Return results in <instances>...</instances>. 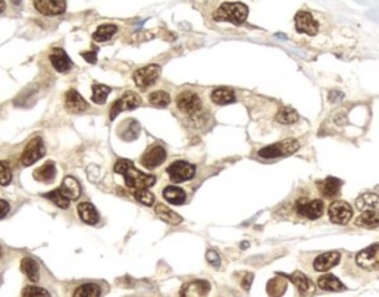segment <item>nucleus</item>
<instances>
[{
  "mask_svg": "<svg viewBox=\"0 0 379 297\" xmlns=\"http://www.w3.org/2000/svg\"><path fill=\"white\" fill-rule=\"evenodd\" d=\"M115 172L116 174H121L123 175V180H125V186L128 188H133L134 191L136 190H144V188H149L154 186L156 183V177L154 175H149V174H144V172L138 171L134 163L128 159H119L116 163H115Z\"/></svg>",
  "mask_w": 379,
  "mask_h": 297,
  "instance_id": "f257e3e1",
  "label": "nucleus"
},
{
  "mask_svg": "<svg viewBox=\"0 0 379 297\" xmlns=\"http://www.w3.org/2000/svg\"><path fill=\"white\" fill-rule=\"evenodd\" d=\"M248 15V8L244 3H222L215 12L216 21H228L235 25L243 24Z\"/></svg>",
  "mask_w": 379,
  "mask_h": 297,
  "instance_id": "f03ea898",
  "label": "nucleus"
},
{
  "mask_svg": "<svg viewBox=\"0 0 379 297\" xmlns=\"http://www.w3.org/2000/svg\"><path fill=\"white\" fill-rule=\"evenodd\" d=\"M167 175L174 183H184L191 180L196 175V165H191L185 160H175L167 166Z\"/></svg>",
  "mask_w": 379,
  "mask_h": 297,
  "instance_id": "7ed1b4c3",
  "label": "nucleus"
},
{
  "mask_svg": "<svg viewBox=\"0 0 379 297\" xmlns=\"http://www.w3.org/2000/svg\"><path fill=\"white\" fill-rule=\"evenodd\" d=\"M159 75H160V68L152 63V65H147V66L137 69L134 72V81L141 90H146V89L152 87L153 84L157 81Z\"/></svg>",
  "mask_w": 379,
  "mask_h": 297,
  "instance_id": "20e7f679",
  "label": "nucleus"
},
{
  "mask_svg": "<svg viewBox=\"0 0 379 297\" xmlns=\"http://www.w3.org/2000/svg\"><path fill=\"white\" fill-rule=\"evenodd\" d=\"M323 207L325 206H323L322 200H319V199L309 200V199L303 197L296 203V212H297V215L304 217V218L318 219L323 214Z\"/></svg>",
  "mask_w": 379,
  "mask_h": 297,
  "instance_id": "39448f33",
  "label": "nucleus"
},
{
  "mask_svg": "<svg viewBox=\"0 0 379 297\" xmlns=\"http://www.w3.org/2000/svg\"><path fill=\"white\" fill-rule=\"evenodd\" d=\"M46 149L43 146V140L40 137H34L32 140L27 144V147L24 149L22 155H21V162L25 166H31L32 163H35L38 159L45 156Z\"/></svg>",
  "mask_w": 379,
  "mask_h": 297,
  "instance_id": "423d86ee",
  "label": "nucleus"
},
{
  "mask_svg": "<svg viewBox=\"0 0 379 297\" xmlns=\"http://www.w3.org/2000/svg\"><path fill=\"white\" fill-rule=\"evenodd\" d=\"M356 264L363 269H378L379 268V244H372L367 249H363L357 253Z\"/></svg>",
  "mask_w": 379,
  "mask_h": 297,
  "instance_id": "0eeeda50",
  "label": "nucleus"
},
{
  "mask_svg": "<svg viewBox=\"0 0 379 297\" xmlns=\"http://www.w3.org/2000/svg\"><path fill=\"white\" fill-rule=\"evenodd\" d=\"M141 105V99L140 96L134 92H127L122 94L121 99H118L110 109V119H115L116 115L122 112V110H133L138 108Z\"/></svg>",
  "mask_w": 379,
  "mask_h": 297,
  "instance_id": "6e6552de",
  "label": "nucleus"
},
{
  "mask_svg": "<svg viewBox=\"0 0 379 297\" xmlns=\"http://www.w3.org/2000/svg\"><path fill=\"white\" fill-rule=\"evenodd\" d=\"M177 105H178L180 110L188 113V115H196L203 108L200 97L193 92H182L181 94H178Z\"/></svg>",
  "mask_w": 379,
  "mask_h": 297,
  "instance_id": "1a4fd4ad",
  "label": "nucleus"
},
{
  "mask_svg": "<svg viewBox=\"0 0 379 297\" xmlns=\"http://www.w3.org/2000/svg\"><path fill=\"white\" fill-rule=\"evenodd\" d=\"M329 219L331 222L334 224H340V225H344L347 224L351 217H353V209L347 202H343V200H336L334 203L329 204Z\"/></svg>",
  "mask_w": 379,
  "mask_h": 297,
  "instance_id": "9d476101",
  "label": "nucleus"
},
{
  "mask_svg": "<svg viewBox=\"0 0 379 297\" xmlns=\"http://www.w3.org/2000/svg\"><path fill=\"white\" fill-rule=\"evenodd\" d=\"M166 159V150L165 147H162L160 144H153L152 147L143 155L141 157V165L144 168H157L159 165H162Z\"/></svg>",
  "mask_w": 379,
  "mask_h": 297,
  "instance_id": "9b49d317",
  "label": "nucleus"
},
{
  "mask_svg": "<svg viewBox=\"0 0 379 297\" xmlns=\"http://www.w3.org/2000/svg\"><path fill=\"white\" fill-rule=\"evenodd\" d=\"M296 30L303 34H309V35H316L319 31V24L312 16V14L306 11H300L296 15Z\"/></svg>",
  "mask_w": 379,
  "mask_h": 297,
  "instance_id": "f8f14e48",
  "label": "nucleus"
},
{
  "mask_svg": "<svg viewBox=\"0 0 379 297\" xmlns=\"http://www.w3.org/2000/svg\"><path fill=\"white\" fill-rule=\"evenodd\" d=\"M34 8L43 15H61L66 9V2L63 0H37Z\"/></svg>",
  "mask_w": 379,
  "mask_h": 297,
  "instance_id": "ddd939ff",
  "label": "nucleus"
},
{
  "mask_svg": "<svg viewBox=\"0 0 379 297\" xmlns=\"http://www.w3.org/2000/svg\"><path fill=\"white\" fill-rule=\"evenodd\" d=\"M210 291V284L204 280L188 282L181 288V297H206Z\"/></svg>",
  "mask_w": 379,
  "mask_h": 297,
  "instance_id": "4468645a",
  "label": "nucleus"
},
{
  "mask_svg": "<svg viewBox=\"0 0 379 297\" xmlns=\"http://www.w3.org/2000/svg\"><path fill=\"white\" fill-rule=\"evenodd\" d=\"M340 259H341L340 251H326V253L319 254L315 259L313 268L318 272H325V271H329L331 268H334L340 262Z\"/></svg>",
  "mask_w": 379,
  "mask_h": 297,
  "instance_id": "2eb2a0df",
  "label": "nucleus"
},
{
  "mask_svg": "<svg viewBox=\"0 0 379 297\" xmlns=\"http://www.w3.org/2000/svg\"><path fill=\"white\" fill-rule=\"evenodd\" d=\"M50 62L58 72H68L72 68V62L63 49L55 47L50 52Z\"/></svg>",
  "mask_w": 379,
  "mask_h": 297,
  "instance_id": "dca6fc26",
  "label": "nucleus"
},
{
  "mask_svg": "<svg viewBox=\"0 0 379 297\" xmlns=\"http://www.w3.org/2000/svg\"><path fill=\"white\" fill-rule=\"evenodd\" d=\"M65 108L72 113H79L89 108V103L76 90H68L65 93Z\"/></svg>",
  "mask_w": 379,
  "mask_h": 297,
  "instance_id": "f3484780",
  "label": "nucleus"
},
{
  "mask_svg": "<svg viewBox=\"0 0 379 297\" xmlns=\"http://www.w3.org/2000/svg\"><path fill=\"white\" fill-rule=\"evenodd\" d=\"M288 278L291 281L294 282V285L299 288V291H300V294L302 297H309L313 294V291H315V285H313V282L310 278H307L306 275H304L303 272H294V274H291L288 275Z\"/></svg>",
  "mask_w": 379,
  "mask_h": 297,
  "instance_id": "a211bd4d",
  "label": "nucleus"
},
{
  "mask_svg": "<svg viewBox=\"0 0 379 297\" xmlns=\"http://www.w3.org/2000/svg\"><path fill=\"white\" fill-rule=\"evenodd\" d=\"M78 215L82 222L89 224V225H94L99 222V212L97 209L94 207V204H91L90 202H82V203L78 204Z\"/></svg>",
  "mask_w": 379,
  "mask_h": 297,
  "instance_id": "6ab92c4d",
  "label": "nucleus"
},
{
  "mask_svg": "<svg viewBox=\"0 0 379 297\" xmlns=\"http://www.w3.org/2000/svg\"><path fill=\"white\" fill-rule=\"evenodd\" d=\"M163 199L167 203L180 206V204L185 203L187 200V194L182 188L177 187V186H167L163 188Z\"/></svg>",
  "mask_w": 379,
  "mask_h": 297,
  "instance_id": "aec40b11",
  "label": "nucleus"
},
{
  "mask_svg": "<svg viewBox=\"0 0 379 297\" xmlns=\"http://www.w3.org/2000/svg\"><path fill=\"white\" fill-rule=\"evenodd\" d=\"M341 186L343 183L338 180V178H334V177H328L326 180L323 181H319L318 187L320 190V193L325 196V197H332V196H336L341 190Z\"/></svg>",
  "mask_w": 379,
  "mask_h": 297,
  "instance_id": "412c9836",
  "label": "nucleus"
},
{
  "mask_svg": "<svg viewBox=\"0 0 379 297\" xmlns=\"http://www.w3.org/2000/svg\"><path fill=\"white\" fill-rule=\"evenodd\" d=\"M356 207L362 212L375 210L379 207V196L375 193H364L356 200Z\"/></svg>",
  "mask_w": 379,
  "mask_h": 297,
  "instance_id": "4be33fe9",
  "label": "nucleus"
},
{
  "mask_svg": "<svg viewBox=\"0 0 379 297\" xmlns=\"http://www.w3.org/2000/svg\"><path fill=\"white\" fill-rule=\"evenodd\" d=\"M61 191L69 200H76L79 197V194H81V187H79V183L76 181L74 177H66L62 181Z\"/></svg>",
  "mask_w": 379,
  "mask_h": 297,
  "instance_id": "5701e85b",
  "label": "nucleus"
},
{
  "mask_svg": "<svg viewBox=\"0 0 379 297\" xmlns=\"http://www.w3.org/2000/svg\"><path fill=\"white\" fill-rule=\"evenodd\" d=\"M56 177V166L52 160L46 162L38 169L34 171V178L41 183H52Z\"/></svg>",
  "mask_w": 379,
  "mask_h": 297,
  "instance_id": "b1692460",
  "label": "nucleus"
},
{
  "mask_svg": "<svg viewBox=\"0 0 379 297\" xmlns=\"http://www.w3.org/2000/svg\"><path fill=\"white\" fill-rule=\"evenodd\" d=\"M154 210H156V215L159 217V218L162 219V221H165L167 224H172V225H178V224H181L182 218L177 214V212H174L172 209H169L167 206L162 203H156V207H154Z\"/></svg>",
  "mask_w": 379,
  "mask_h": 297,
  "instance_id": "393cba45",
  "label": "nucleus"
},
{
  "mask_svg": "<svg viewBox=\"0 0 379 297\" xmlns=\"http://www.w3.org/2000/svg\"><path fill=\"white\" fill-rule=\"evenodd\" d=\"M21 271L32 282L38 281V278H40V268H38V264L32 258H24L21 261Z\"/></svg>",
  "mask_w": 379,
  "mask_h": 297,
  "instance_id": "a878e982",
  "label": "nucleus"
},
{
  "mask_svg": "<svg viewBox=\"0 0 379 297\" xmlns=\"http://www.w3.org/2000/svg\"><path fill=\"white\" fill-rule=\"evenodd\" d=\"M318 285L325 291H341V290L346 288L344 284L340 281L335 275H331V274L322 275L318 280Z\"/></svg>",
  "mask_w": 379,
  "mask_h": 297,
  "instance_id": "bb28decb",
  "label": "nucleus"
},
{
  "mask_svg": "<svg viewBox=\"0 0 379 297\" xmlns=\"http://www.w3.org/2000/svg\"><path fill=\"white\" fill-rule=\"evenodd\" d=\"M210 97H212L213 103H216V105H228V103L235 102V94L231 89H227V87L215 89Z\"/></svg>",
  "mask_w": 379,
  "mask_h": 297,
  "instance_id": "cd10ccee",
  "label": "nucleus"
},
{
  "mask_svg": "<svg viewBox=\"0 0 379 297\" xmlns=\"http://www.w3.org/2000/svg\"><path fill=\"white\" fill-rule=\"evenodd\" d=\"M356 225L364 228H376L379 227V214L376 210H366L356 219Z\"/></svg>",
  "mask_w": 379,
  "mask_h": 297,
  "instance_id": "c85d7f7f",
  "label": "nucleus"
},
{
  "mask_svg": "<svg viewBox=\"0 0 379 297\" xmlns=\"http://www.w3.org/2000/svg\"><path fill=\"white\" fill-rule=\"evenodd\" d=\"M258 155L263 159H275V157L284 156L287 155L285 153V147H284V143H276V144H271V146H266L263 149H260L258 152Z\"/></svg>",
  "mask_w": 379,
  "mask_h": 297,
  "instance_id": "c756f323",
  "label": "nucleus"
},
{
  "mask_svg": "<svg viewBox=\"0 0 379 297\" xmlns=\"http://www.w3.org/2000/svg\"><path fill=\"white\" fill-rule=\"evenodd\" d=\"M118 31V27L113 25V24H105V25H100L94 34H93V40L94 41H99V43H103V41H107L113 37V34Z\"/></svg>",
  "mask_w": 379,
  "mask_h": 297,
  "instance_id": "7c9ffc66",
  "label": "nucleus"
},
{
  "mask_svg": "<svg viewBox=\"0 0 379 297\" xmlns=\"http://www.w3.org/2000/svg\"><path fill=\"white\" fill-rule=\"evenodd\" d=\"M100 287L97 284L93 282H87V284H81L75 291H74V297H100Z\"/></svg>",
  "mask_w": 379,
  "mask_h": 297,
  "instance_id": "2f4dec72",
  "label": "nucleus"
},
{
  "mask_svg": "<svg viewBox=\"0 0 379 297\" xmlns=\"http://www.w3.org/2000/svg\"><path fill=\"white\" fill-rule=\"evenodd\" d=\"M91 92H93L91 100L94 103H97V105H103L106 102V97L109 96V93L112 92V89L107 87V86H103V84H93Z\"/></svg>",
  "mask_w": 379,
  "mask_h": 297,
  "instance_id": "473e14b6",
  "label": "nucleus"
},
{
  "mask_svg": "<svg viewBox=\"0 0 379 297\" xmlns=\"http://www.w3.org/2000/svg\"><path fill=\"white\" fill-rule=\"evenodd\" d=\"M276 121L284 125H291L299 121V113L291 108H282L276 115Z\"/></svg>",
  "mask_w": 379,
  "mask_h": 297,
  "instance_id": "72a5a7b5",
  "label": "nucleus"
},
{
  "mask_svg": "<svg viewBox=\"0 0 379 297\" xmlns=\"http://www.w3.org/2000/svg\"><path fill=\"white\" fill-rule=\"evenodd\" d=\"M149 102L156 108H166L167 105L171 103V96L163 90H157V92H153L149 96Z\"/></svg>",
  "mask_w": 379,
  "mask_h": 297,
  "instance_id": "f704fd0d",
  "label": "nucleus"
},
{
  "mask_svg": "<svg viewBox=\"0 0 379 297\" xmlns=\"http://www.w3.org/2000/svg\"><path fill=\"white\" fill-rule=\"evenodd\" d=\"M47 199H50L53 203L56 204L58 207H61V209H68L69 207V199L63 194L61 191V188H58V190H53V191H50V193H47L45 194Z\"/></svg>",
  "mask_w": 379,
  "mask_h": 297,
  "instance_id": "c9c22d12",
  "label": "nucleus"
},
{
  "mask_svg": "<svg viewBox=\"0 0 379 297\" xmlns=\"http://www.w3.org/2000/svg\"><path fill=\"white\" fill-rule=\"evenodd\" d=\"M134 197H136L137 202H140L141 204H146V206H152V204H154V196H153L152 191H149V188L136 190V191H134Z\"/></svg>",
  "mask_w": 379,
  "mask_h": 297,
  "instance_id": "e433bc0d",
  "label": "nucleus"
},
{
  "mask_svg": "<svg viewBox=\"0 0 379 297\" xmlns=\"http://www.w3.org/2000/svg\"><path fill=\"white\" fill-rule=\"evenodd\" d=\"M22 297H50V293L41 287L30 285L22 290Z\"/></svg>",
  "mask_w": 379,
  "mask_h": 297,
  "instance_id": "4c0bfd02",
  "label": "nucleus"
},
{
  "mask_svg": "<svg viewBox=\"0 0 379 297\" xmlns=\"http://www.w3.org/2000/svg\"><path fill=\"white\" fill-rule=\"evenodd\" d=\"M11 181H12V169H11L8 162L2 160V163H0V183H2V186H8Z\"/></svg>",
  "mask_w": 379,
  "mask_h": 297,
  "instance_id": "58836bf2",
  "label": "nucleus"
},
{
  "mask_svg": "<svg viewBox=\"0 0 379 297\" xmlns=\"http://www.w3.org/2000/svg\"><path fill=\"white\" fill-rule=\"evenodd\" d=\"M206 259H207V262L210 264V265L213 266H219V264H221V259H219V254L216 253L215 250H209L207 253H206Z\"/></svg>",
  "mask_w": 379,
  "mask_h": 297,
  "instance_id": "ea45409f",
  "label": "nucleus"
},
{
  "mask_svg": "<svg viewBox=\"0 0 379 297\" xmlns=\"http://www.w3.org/2000/svg\"><path fill=\"white\" fill-rule=\"evenodd\" d=\"M81 56L89 61L90 63H94L97 61V50H90V52H81Z\"/></svg>",
  "mask_w": 379,
  "mask_h": 297,
  "instance_id": "a19ab883",
  "label": "nucleus"
},
{
  "mask_svg": "<svg viewBox=\"0 0 379 297\" xmlns=\"http://www.w3.org/2000/svg\"><path fill=\"white\" fill-rule=\"evenodd\" d=\"M253 282V274H244V278L241 280V285L244 290H248Z\"/></svg>",
  "mask_w": 379,
  "mask_h": 297,
  "instance_id": "79ce46f5",
  "label": "nucleus"
},
{
  "mask_svg": "<svg viewBox=\"0 0 379 297\" xmlns=\"http://www.w3.org/2000/svg\"><path fill=\"white\" fill-rule=\"evenodd\" d=\"M9 214V203L6 200H0V218L3 219L6 215Z\"/></svg>",
  "mask_w": 379,
  "mask_h": 297,
  "instance_id": "37998d69",
  "label": "nucleus"
}]
</instances>
